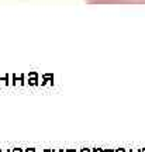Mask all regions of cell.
Here are the masks:
<instances>
[{
	"label": "cell",
	"mask_w": 145,
	"mask_h": 152,
	"mask_svg": "<svg viewBox=\"0 0 145 152\" xmlns=\"http://www.w3.org/2000/svg\"><path fill=\"white\" fill-rule=\"evenodd\" d=\"M87 3H145V0H86Z\"/></svg>",
	"instance_id": "cell-1"
}]
</instances>
